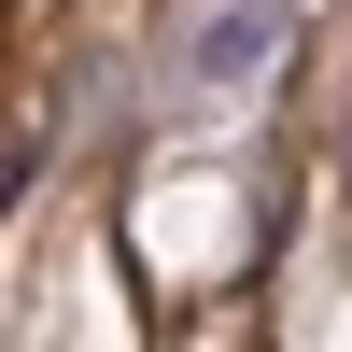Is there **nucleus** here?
Instances as JSON below:
<instances>
[{"label": "nucleus", "mask_w": 352, "mask_h": 352, "mask_svg": "<svg viewBox=\"0 0 352 352\" xmlns=\"http://www.w3.org/2000/svg\"><path fill=\"white\" fill-rule=\"evenodd\" d=\"M28 169H43V113H14V99H0V212H14V184H28Z\"/></svg>", "instance_id": "obj_2"}, {"label": "nucleus", "mask_w": 352, "mask_h": 352, "mask_svg": "<svg viewBox=\"0 0 352 352\" xmlns=\"http://www.w3.org/2000/svg\"><path fill=\"white\" fill-rule=\"evenodd\" d=\"M282 43H296V0H212V14L184 28V85L197 99H240Z\"/></svg>", "instance_id": "obj_1"}]
</instances>
